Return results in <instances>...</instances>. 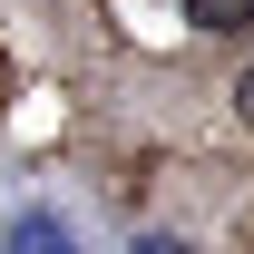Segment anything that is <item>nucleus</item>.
<instances>
[{"label":"nucleus","instance_id":"1","mask_svg":"<svg viewBox=\"0 0 254 254\" xmlns=\"http://www.w3.org/2000/svg\"><path fill=\"white\" fill-rule=\"evenodd\" d=\"M176 10H186L195 30H245L254 20V0H176Z\"/></svg>","mask_w":254,"mask_h":254},{"label":"nucleus","instance_id":"2","mask_svg":"<svg viewBox=\"0 0 254 254\" xmlns=\"http://www.w3.org/2000/svg\"><path fill=\"white\" fill-rule=\"evenodd\" d=\"M10 245H20V254H49V245H59V254H68V225H59V215H20Z\"/></svg>","mask_w":254,"mask_h":254},{"label":"nucleus","instance_id":"3","mask_svg":"<svg viewBox=\"0 0 254 254\" xmlns=\"http://www.w3.org/2000/svg\"><path fill=\"white\" fill-rule=\"evenodd\" d=\"M235 108H245V127H254V68H245V78H235Z\"/></svg>","mask_w":254,"mask_h":254}]
</instances>
